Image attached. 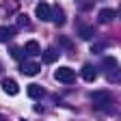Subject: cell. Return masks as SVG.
<instances>
[{
  "mask_svg": "<svg viewBox=\"0 0 121 121\" xmlns=\"http://www.w3.org/2000/svg\"><path fill=\"white\" fill-rule=\"evenodd\" d=\"M43 86L41 84H28V97H33V99H41L43 97Z\"/></svg>",
  "mask_w": 121,
  "mask_h": 121,
  "instance_id": "10",
  "label": "cell"
},
{
  "mask_svg": "<svg viewBox=\"0 0 121 121\" xmlns=\"http://www.w3.org/2000/svg\"><path fill=\"white\" fill-rule=\"evenodd\" d=\"M17 26H28V17L26 15H17Z\"/></svg>",
  "mask_w": 121,
  "mask_h": 121,
  "instance_id": "17",
  "label": "cell"
},
{
  "mask_svg": "<svg viewBox=\"0 0 121 121\" xmlns=\"http://www.w3.org/2000/svg\"><path fill=\"white\" fill-rule=\"evenodd\" d=\"M80 76H82L86 82H93V80L97 78V69H95L93 65H84V67L80 69Z\"/></svg>",
  "mask_w": 121,
  "mask_h": 121,
  "instance_id": "6",
  "label": "cell"
},
{
  "mask_svg": "<svg viewBox=\"0 0 121 121\" xmlns=\"http://www.w3.org/2000/svg\"><path fill=\"white\" fill-rule=\"evenodd\" d=\"M2 89H4L7 95H17V91H20L17 82H15L13 78H2Z\"/></svg>",
  "mask_w": 121,
  "mask_h": 121,
  "instance_id": "5",
  "label": "cell"
},
{
  "mask_svg": "<svg viewBox=\"0 0 121 121\" xmlns=\"http://www.w3.org/2000/svg\"><path fill=\"white\" fill-rule=\"evenodd\" d=\"M104 67L108 69V71L110 69H117V60L115 58H104Z\"/></svg>",
  "mask_w": 121,
  "mask_h": 121,
  "instance_id": "16",
  "label": "cell"
},
{
  "mask_svg": "<svg viewBox=\"0 0 121 121\" xmlns=\"http://www.w3.org/2000/svg\"><path fill=\"white\" fill-rule=\"evenodd\" d=\"M15 37V28L9 26H0V41H11Z\"/></svg>",
  "mask_w": 121,
  "mask_h": 121,
  "instance_id": "13",
  "label": "cell"
},
{
  "mask_svg": "<svg viewBox=\"0 0 121 121\" xmlns=\"http://www.w3.org/2000/svg\"><path fill=\"white\" fill-rule=\"evenodd\" d=\"M93 35H95L93 26H89V24H78V37H80V39L89 41V39L93 37Z\"/></svg>",
  "mask_w": 121,
  "mask_h": 121,
  "instance_id": "8",
  "label": "cell"
},
{
  "mask_svg": "<svg viewBox=\"0 0 121 121\" xmlns=\"http://www.w3.org/2000/svg\"><path fill=\"white\" fill-rule=\"evenodd\" d=\"M106 78H108V82H121V69H110L108 73H106Z\"/></svg>",
  "mask_w": 121,
  "mask_h": 121,
  "instance_id": "14",
  "label": "cell"
},
{
  "mask_svg": "<svg viewBox=\"0 0 121 121\" xmlns=\"http://www.w3.org/2000/svg\"><path fill=\"white\" fill-rule=\"evenodd\" d=\"M91 99L95 102V106H97V108H106L108 104H112V97H110V93H108V91H97V93H93V95H91Z\"/></svg>",
  "mask_w": 121,
  "mask_h": 121,
  "instance_id": "2",
  "label": "cell"
},
{
  "mask_svg": "<svg viewBox=\"0 0 121 121\" xmlns=\"http://www.w3.org/2000/svg\"><path fill=\"white\" fill-rule=\"evenodd\" d=\"M56 58H58V52H56L54 48H48L45 52H41V60H43L45 65H50V63H54Z\"/></svg>",
  "mask_w": 121,
  "mask_h": 121,
  "instance_id": "11",
  "label": "cell"
},
{
  "mask_svg": "<svg viewBox=\"0 0 121 121\" xmlns=\"http://www.w3.org/2000/svg\"><path fill=\"white\" fill-rule=\"evenodd\" d=\"M50 22H54L56 26H63L65 24V11L60 9V7H52V17Z\"/></svg>",
  "mask_w": 121,
  "mask_h": 121,
  "instance_id": "7",
  "label": "cell"
},
{
  "mask_svg": "<svg viewBox=\"0 0 121 121\" xmlns=\"http://www.w3.org/2000/svg\"><path fill=\"white\" fill-rule=\"evenodd\" d=\"M11 56L13 58H17V60H24V48H11Z\"/></svg>",
  "mask_w": 121,
  "mask_h": 121,
  "instance_id": "15",
  "label": "cell"
},
{
  "mask_svg": "<svg viewBox=\"0 0 121 121\" xmlns=\"http://www.w3.org/2000/svg\"><path fill=\"white\" fill-rule=\"evenodd\" d=\"M20 71L26 73V76H37L39 73V63H35V60H22Z\"/></svg>",
  "mask_w": 121,
  "mask_h": 121,
  "instance_id": "4",
  "label": "cell"
},
{
  "mask_svg": "<svg viewBox=\"0 0 121 121\" xmlns=\"http://www.w3.org/2000/svg\"><path fill=\"white\" fill-rule=\"evenodd\" d=\"M115 17H117V13H115L112 9H102V11H99V17H97V20H99L102 24H108V22H112Z\"/></svg>",
  "mask_w": 121,
  "mask_h": 121,
  "instance_id": "12",
  "label": "cell"
},
{
  "mask_svg": "<svg viewBox=\"0 0 121 121\" xmlns=\"http://www.w3.org/2000/svg\"><path fill=\"white\" fill-rule=\"evenodd\" d=\"M54 78L58 82H63V84H73L76 82V71L71 67H60V69L54 71Z\"/></svg>",
  "mask_w": 121,
  "mask_h": 121,
  "instance_id": "1",
  "label": "cell"
},
{
  "mask_svg": "<svg viewBox=\"0 0 121 121\" xmlns=\"http://www.w3.org/2000/svg\"><path fill=\"white\" fill-rule=\"evenodd\" d=\"M35 15H37L41 22H48V20L52 17V7H50V4H45V2H39L37 9H35Z\"/></svg>",
  "mask_w": 121,
  "mask_h": 121,
  "instance_id": "3",
  "label": "cell"
},
{
  "mask_svg": "<svg viewBox=\"0 0 121 121\" xmlns=\"http://www.w3.org/2000/svg\"><path fill=\"white\" fill-rule=\"evenodd\" d=\"M24 54H28V56H37V54H41V45H39L37 41H26V45H24Z\"/></svg>",
  "mask_w": 121,
  "mask_h": 121,
  "instance_id": "9",
  "label": "cell"
},
{
  "mask_svg": "<svg viewBox=\"0 0 121 121\" xmlns=\"http://www.w3.org/2000/svg\"><path fill=\"white\" fill-rule=\"evenodd\" d=\"M0 121H7V119H4V117H0Z\"/></svg>",
  "mask_w": 121,
  "mask_h": 121,
  "instance_id": "19",
  "label": "cell"
},
{
  "mask_svg": "<svg viewBox=\"0 0 121 121\" xmlns=\"http://www.w3.org/2000/svg\"><path fill=\"white\" fill-rule=\"evenodd\" d=\"M104 48H106V43H95V45H93V52L97 54V52H99V50H104Z\"/></svg>",
  "mask_w": 121,
  "mask_h": 121,
  "instance_id": "18",
  "label": "cell"
}]
</instances>
